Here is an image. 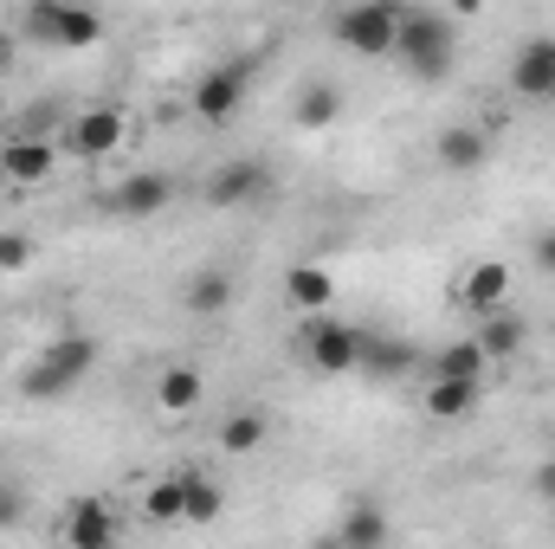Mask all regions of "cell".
<instances>
[{
    "label": "cell",
    "instance_id": "f546056e",
    "mask_svg": "<svg viewBox=\"0 0 555 549\" xmlns=\"http://www.w3.org/2000/svg\"><path fill=\"white\" fill-rule=\"evenodd\" d=\"M13 511H20V498H13V491H7V485H0V524H7V518H13Z\"/></svg>",
    "mask_w": 555,
    "mask_h": 549
},
{
    "label": "cell",
    "instance_id": "7402d4cb",
    "mask_svg": "<svg viewBox=\"0 0 555 549\" xmlns=\"http://www.w3.org/2000/svg\"><path fill=\"white\" fill-rule=\"evenodd\" d=\"M220 511H227L220 485H214V478H201V472H181V518H188V524H214Z\"/></svg>",
    "mask_w": 555,
    "mask_h": 549
},
{
    "label": "cell",
    "instance_id": "6da1fadb",
    "mask_svg": "<svg viewBox=\"0 0 555 549\" xmlns=\"http://www.w3.org/2000/svg\"><path fill=\"white\" fill-rule=\"evenodd\" d=\"M91 369H98V336L72 330V336L46 343V349L20 369V395H26V401H59V395H72Z\"/></svg>",
    "mask_w": 555,
    "mask_h": 549
},
{
    "label": "cell",
    "instance_id": "8992f818",
    "mask_svg": "<svg viewBox=\"0 0 555 549\" xmlns=\"http://www.w3.org/2000/svg\"><path fill=\"white\" fill-rule=\"evenodd\" d=\"M124 137H130V117H124V111H111V104L78 111V117H65V130H59V142H65L78 162H104L111 149H124Z\"/></svg>",
    "mask_w": 555,
    "mask_h": 549
},
{
    "label": "cell",
    "instance_id": "484cf974",
    "mask_svg": "<svg viewBox=\"0 0 555 549\" xmlns=\"http://www.w3.org/2000/svg\"><path fill=\"white\" fill-rule=\"evenodd\" d=\"M142 511H149L155 524H168V518H181V472H168V478H155V485L142 491Z\"/></svg>",
    "mask_w": 555,
    "mask_h": 549
},
{
    "label": "cell",
    "instance_id": "30bf717a",
    "mask_svg": "<svg viewBox=\"0 0 555 549\" xmlns=\"http://www.w3.org/2000/svg\"><path fill=\"white\" fill-rule=\"evenodd\" d=\"M52 168H59V149H52L46 137H13L7 149H0V175H7L13 188H39Z\"/></svg>",
    "mask_w": 555,
    "mask_h": 549
},
{
    "label": "cell",
    "instance_id": "d6986e66",
    "mask_svg": "<svg viewBox=\"0 0 555 549\" xmlns=\"http://www.w3.org/2000/svg\"><path fill=\"white\" fill-rule=\"evenodd\" d=\"M65 537H72V549H104V544H117V518L98 498H78L72 518H65Z\"/></svg>",
    "mask_w": 555,
    "mask_h": 549
},
{
    "label": "cell",
    "instance_id": "ba28073f",
    "mask_svg": "<svg viewBox=\"0 0 555 549\" xmlns=\"http://www.w3.org/2000/svg\"><path fill=\"white\" fill-rule=\"evenodd\" d=\"M266 188H272V168H266V162H253V155H240V162H220V168L207 175V188H201V194H207L214 207H246V201H259Z\"/></svg>",
    "mask_w": 555,
    "mask_h": 549
},
{
    "label": "cell",
    "instance_id": "2e32d148",
    "mask_svg": "<svg viewBox=\"0 0 555 549\" xmlns=\"http://www.w3.org/2000/svg\"><path fill=\"white\" fill-rule=\"evenodd\" d=\"M524 343H530V323H524V317H511V310H485V317H478V349H485L491 362H511Z\"/></svg>",
    "mask_w": 555,
    "mask_h": 549
},
{
    "label": "cell",
    "instance_id": "4fadbf2b",
    "mask_svg": "<svg viewBox=\"0 0 555 549\" xmlns=\"http://www.w3.org/2000/svg\"><path fill=\"white\" fill-rule=\"evenodd\" d=\"M511 297V266L504 259H478L472 272L459 278V304L472 310V317H485V310H498Z\"/></svg>",
    "mask_w": 555,
    "mask_h": 549
},
{
    "label": "cell",
    "instance_id": "603a6c76",
    "mask_svg": "<svg viewBox=\"0 0 555 549\" xmlns=\"http://www.w3.org/2000/svg\"><path fill=\"white\" fill-rule=\"evenodd\" d=\"M266 433H272L266 413H227V420H220V446H227V452H259Z\"/></svg>",
    "mask_w": 555,
    "mask_h": 549
},
{
    "label": "cell",
    "instance_id": "9c48e42d",
    "mask_svg": "<svg viewBox=\"0 0 555 549\" xmlns=\"http://www.w3.org/2000/svg\"><path fill=\"white\" fill-rule=\"evenodd\" d=\"M511 91L530 104H555V39H524L511 59Z\"/></svg>",
    "mask_w": 555,
    "mask_h": 549
},
{
    "label": "cell",
    "instance_id": "4316f807",
    "mask_svg": "<svg viewBox=\"0 0 555 549\" xmlns=\"http://www.w3.org/2000/svg\"><path fill=\"white\" fill-rule=\"evenodd\" d=\"M26 266H33V240L7 227V233H0V272H26Z\"/></svg>",
    "mask_w": 555,
    "mask_h": 549
},
{
    "label": "cell",
    "instance_id": "277c9868",
    "mask_svg": "<svg viewBox=\"0 0 555 549\" xmlns=\"http://www.w3.org/2000/svg\"><path fill=\"white\" fill-rule=\"evenodd\" d=\"M330 33H336L356 59H382V52H395L401 7H395V0H349V7L330 20Z\"/></svg>",
    "mask_w": 555,
    "mask_h": 549
},
{
    "label": "cell",
    "instance_id": "4dcf8cb0",
    "mask_svg": "<svg viewBox=\"0 0 555 549\" xmlns=\"http://www.w3.org/2000/svg\"><path fill=\"white\" fill-rule=\"evenodd\" d=\"M452 13H459V20H472V13H485V0H452Z\"/></svg>",
    "mask_w": 555,
    "mask_h": 549
},
{
    "label": "cell",
    "instance_id": "7a4b0ae2",
    "mask_svg": "<svg viewBox=\"0 0 555 549\" xmlns=\"http://www.w3.org/2000/svg\"><path fill=\"white\" fill-rule=\"evenodd\" d=\"M452 46H459V33H452V20H439V13H401V33H395V59L414 72V78H446L452 72Z\"/></svg>",
    "mask_w": 555,
    "mask_h": 549
},
{
    "label": "cell",
    "instance_id": "3957f363",
    "mask_svg": "<svg viewBox=\"0 0 555 549\" xmlns=\"http://www.w3.org/2000/svg\"><path fill=\"white\" fill-rule=\"evenodd\" d=\"M26 39L59 46V52H85V46L104 39V20L91 7H78V0H33L26 7Z\"/></svg>",
    "mask_w": 555,
    "mask_h": 549
},
{
    "label": "cell",
    "instance_id": "8fae6325",
    "mask_svg": "<svg viewBox=\"0 0 555 549\" xmlns=\"http://www.w3.org/2000/svg\"><path fill=\"white\" fill-rule=\"evenodd\" d=\"M175 201V181L168 175H155V168H142L130 181H117V194H111V207L124 214V220H149V214H162Z\"/></svg>",
    "mask_w": 555,
    "mask_h": 549
},
{
    "label": "cell",
    "instance_id": "7c38bea8",
    "mask_svg": "<svg viewBox=\"0 0 555 549\" xmlns=\"http://www.w3.org/2000/svg\"><path fill=\"white\" fill-rule=\"evenodd\" d=\"M485 401V375H433L426 382V413L433 420H465Z\"/></svg>",
    "mask_w": 555,
    "mask_h": 549
},
{
    "label": "cell",
    "instance_id": "5bb4252c",
    "mask_svg": "<svg viewBox=\"0 0 555 549\" xmlns=\"http://www.w3.org/2000/svg\"><path fill=\"white\" fill-rule=\"evenodd\" d=\"M433 155H439V168H452V175H472V168H485L491 137H485L478 124H452V130H439V137H433Z\"/></svg>",
    "mask_w": 555,
    "mask_h": 549
},
{
    "label": "cell",
    "instance_id": "f1b7e54d",
    "mask_svg": "<svg viewBox=\"0 0 555 549\" xmlns=\"http://www.w3.org/2000/svg\"><path fill=\"white\" fill-rule=\"evenodd\" d=\"M537 498H555V459L537 472Z\"/></svg>",
    "mask_w": 555,
    "mask_h": 549
},
{
    "label": "cell",
    "instance_id": "5b68a950",
    "mask_svg": "<svg viewBox=\"0 0 555 549\" xmlns=\"http://www.w3.org/2000/svg\"><path fill=\"white\" fill-rule=\"evenodd\" d=\"M304 362L317 369V375H349L356 362H362V330H349V323H336L330 310H310V323H304Z\"/></svg>",
    "mask_w": 555,
    "mask_h": 549
},
{
    "label": "cell",
    "instance_id": "52a82bcc",
    "mask_svg": "<svg viewBox=\"0 0 555 549\" xmlns=\"http://www.w3.org/2000/svg\"><path fill=\"white\" fill-rule=\"evenodd\" d=\"M246 104V65H214L201 85H194V117L201 124H233V111Z\"/></svg>",
    "mask_w": 555,
    "mask_h": 549
},
{
    "label": "cell",
    "instance_id": "e0dca14e",
    "mask_svg": "<svg viewBox=\"0 0 555 549\" xmlns=\"http://www.w3.org/2000/svg\"><path fill=\"white\" fill-rule=\"evenodd\" d=\"M284 297H291L304 317H310V310H330V304H336V278H330V266H317V259H310V266H291V272H284Z\"/></svg>",
    "mask_w": 555,
    "mask_h": 549
},
{
    "label": "cell",
    "instance_id": "ac0fdd59",
    "mask_svg": "<svg viewBox=\"0 0 555 549\" xmlns=\"http://www.w3.org/2000/svg\"><path fill=\"white\" fill-rule=\"evenodd\" d=\"M201 395H207V382H201V369H188V362H175V369L155 375V408L162 413H194Z\"/></svg>",
    "mask_w": 555,
    "mask_h": 549
},
{
    "label": "cell",
    "instance_id": "44dd1931",
    "mask_svg": "<svg viewBox=\"0 0 555 549\" xmlns=\"http://www.w3.org/2000/svg\"><path fill=\"white\" fill-rule=\"evenodd\" d=\"M420 356L401 343V336H362V362L356 369H369L375 382H395V375H408Z\"/></svg>",
    "mask_w": 555,
    "mask_h": 549
},
{
    "label": "cell",
    "instance_id": "cb8c5ba5",
    "mask_svg": "<svg viewBox=\"0 0 555 549\" xmlns=\"http://www.w3.org/2000/svg\"><path fill=\"white\" fill-rule=\"evenodd\" d=\"M382 537H388L382 505H356V511L343 518V531H336V544H349V549H369V544H382Z\"/></svg>",
    "mask_w": 555,
    "mask_h": 549
},
{
    "label": "cell",
    "instance_id": "9a60e30c",
    "mask_svg": "<svg viewBox=\"0 0 555 549\" xmlns=\"http://www.w3.org/2000/svg\"><path fill=\"white\" fill-rule=\"evenodd\" d=\"M291 117H297V130H330V124L343 117V91H336L330 78H304V85H297Z\"/></svg>",
    "mask_w": 555,
    "mask_h": 549
},
{
    "label": "cell",
    "instance_id": "ffe728a7",
    "mask_svg": "<svg viewBox=\"0 0 555 549\" xmlns=\"http://www.w3.org/2000/svg\"><path fill=\"white\" fill-rule=\"evenodd\" d=\"M181 304H188L194 317H227V310H233V272H220V266L194 272L188 291H181Z\"/></svg>",
    "mask_w": 555,
    "mask_h": 549
},
{
    "label": "cell",
    "instance_id": "d4e9b609",
    "mask_svg": "<svg viewBox=\"0 0 555 549\" xmlns=\"http://www.w3.org/2000/svg\"><path fill=\"white\" fill-rule=\"evenodd\" d=\"M491 369V356L478 349V336L472 343H446L439 356H433V375H485Z\"/></svg>",
    "mask_w": 555,
    "mask_h": 549
},
{
    "label": "cell",
    "instance_id": "83f0119b",
    "mask_svg": "<svg viewBox=\"0 0 555 549\" xmlns=\"http://www.w3.org/2000/svg\"><path fill=\"white\" fill-rule=\"evenodd\" d=\"M530 246H537V266H543V272L555 278V227H550V233H537Z\"/></svg>",
    "mask_w": 555,
    "mask_h": 549
}]
</instances>
